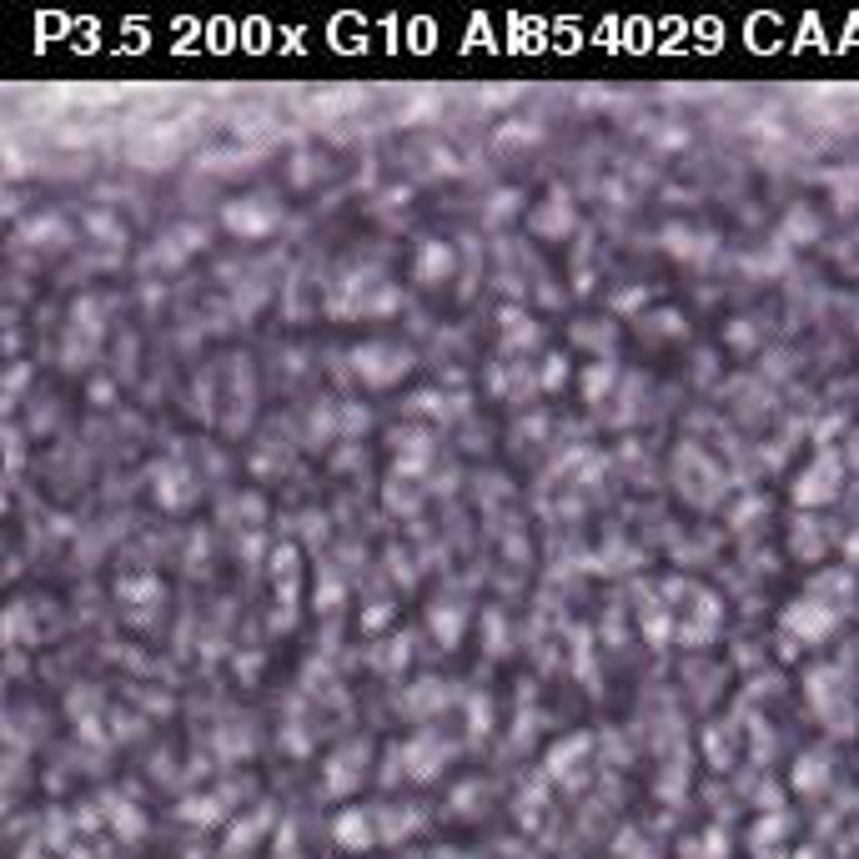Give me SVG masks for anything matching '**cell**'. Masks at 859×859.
Returning a JSON list of instances; mask_svg holds the SVG:
<instances>
[{
	"label": "cell",
	"mask_w": 859,
	"mask_h": 859,
	"mask_svg": "<svg viewBox=\"0 0 859 859\" xmlns=\"http://www.w3.org/2000/svg\"><path fill=\"white\" fill-rule=\"evenodd\" d=\"M845 453H835V448H824V453H814V463L800 473V483H794V502L800 508H820V502H835L839 488H845Z\"/></svg>",
	"instance_id": "obj_1"
},
{
	"label": "cell",
	"mask_w": 859,
	"mask_h": 859,
	"mask_svg": "<svg viewBox=\"0 0 859 859\" xmlns=\"http://www.w3.org/2000/svg\"><path fill=\"white\" fill-rule=\"evenodd\" d=\"M448 272H453V251L442 247V241H422L412 276H418L422 286H438V282H448Z\"/></svg>",
	"instance_id": "obj_7"
},
{
	"label": "cell",
	"mask_w": 859,
	"mask_h": 859,
	"mask_svg": "<svg viewBox=\"0 0 859 859\" xmlns=\"http://www.w3.org/2000/svg\"><path fill=\"white\" fill-rule=\"evenodd\" d=\"M779 623H784L789 638H804V644H824V638L835 633L839 613L829 609V603H820V598H794Z\"/></svg>",
	"instance_id": "obj_3"
},
{
	"label": "cell",
	"mask_w": 859,
	"mask_h": 859,
	"mask_svg": "<svg viewBox=\"0 0 859 859\" xmlns=\"http://www.w3.org/2000/svg\"><path fill=\"white\" fill-rule=\"evenodd\" d=\"M227 227L237 231V237L257 241V237H267V231L276 227V206L267 202V196H247V202H231V206H227Z\"/></svg>",
	"instance_id": "obj_5"
},
{
	"label": "cell",
	"mask_w": 859,
	"mask_h": 859,
	"mask_svg": "<svg viewBox=\"0 0 859 859\" xmlns=\"http://www.w3.org/2000/svg\"><path fill=\"white\" fill-rule=\"evenodd\" d=\"M683 609H689L693 619H679V644H689V648L709 644L714 629H719V619H724V603H719L709 588H693V603H683Z\"/></svg>",
	"instance_id": "obj_4"
},
{
	"label": "cell",
	"mask_w": 859,
	"mask_h": 859,
	"mask_svg": "<svg viewBox=\"0 0 859 859\" xmlns=\"http://www.w3.org/2000/svg\"><path fill=\"white\" fill-rule=\"evenodd\" d=\"M187 483H191V477L181 473V467H167V473L156 477V498L167 502V508H187L191 493H196V488H187Z\"/></svg>",
	"instance_id": "obj_9"
},
{
	"label": "cell",
	"mask_w": 859,
	"mask_h": 859,
	"mask_svg": "<svg viewBox=\"0 0 859 859\" xmlns=\"http://www.w3.org/2000/svg\"><path fill=\"white\" fill-rule=\"evenodd\" d=\"M845 463L859 467V432H855V442H845Z\"/></svg>",
	"instance_id": "obj_12"
},
{
	"label": "cell",
	"mask_w": 859,
	"mask_h": 859,
	"mask_svg": "<svg viewBox=\"0 0 859 859\" xmlns=\"http://www.w3.org/2000/svg\"><path fill=\"white\" fill-rule=\"evenodd\" d=\"M568 227H573V202H568V191H549L543 212H533V231H538V237H563Z\"/></svg>",
	"instance_id": "obj_6"
},
{
	"label": "cell",
	"mask_w": 859,
	"mask_h": 859,
	"mask_svg": "<svg viewBox=\"0 0 859 859\" xmlns=\"http://www.w3.org/2000/svg\"><path fill=\"white\" fill-rule=\"evenodd\" d=\"M609 377H613L609 362H598V368L588 372V403H598V393H609Z\"/></svg>",
	"instance_id": "obj_11"
},
{
	"label": "cell",
	"mask_w": 859,
	"mask_h": 859,
	"mask_svg": "<svg viewBox=\"0 0 859 859\" xmlns=\"http://www.w3.org/2000/svg\"><path fill=\"white\" fill-rule=\"evenodd\" d=\"M352 368H358V377L368 387H393V382H403L412 372V352L397 342H362L352 352Z\"/></svg>",
	"instance_id": "obj_2"
},
{
	"label": "cell",
	"mask_w": 859,
	"mask_h": 859,
	"mask_svg": "<svg viewBox=\"0 0 859 859\" xmlns=\"http://www.w3.org/2000/svg\"><path fill=\"white\" fill-rule=\"evenodd\" d=\"M428 623H432V633L442 638V648H453L457 638H463V609H457V603H432Z\"/></svg>",
	"instance_id": "obj_8"
},
{
	"label": "cell",
	"mask_w": 859,
	"mask_h": 859,
	"mask_svg": "<svg viewBox=\"0 0 859 859\" xmlns=\"http://www.w3.org/2000/svg\"><path fill=\"white\" fill-rule=\"evenodd\" d=\"M794 553H804V558H820L824 553V543H820V533H814V523L810 518H800V528H794Z\"/></svg>",
	"instance_id": "obj_10"
}]
</instances>
